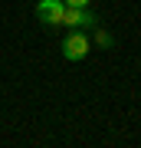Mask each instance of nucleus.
<instances>
[{
    "label": "nucleus",
    "mask_w": 141,
    "mask_h": 148,
    "mask_svg": "<svg viewBox=\"0 0 141 148\" xmlns=\"http://www.w3.org/2000/svg\"><path fill=\"white\" fill-rule=\"evenodd\" d=\"M89 49H92V40L85 36V33H79V30H72V33L63 40V56L72 59V63H76V59H85Z\"/></svg>",
    "instance_id": "1"
},
{
    "label": "nucleus",
    "mask_w": 141,
    "mask_h": 148,
    "mask_svg": "<svg viewBox=\"0 0 141 148\" xmlns=\"http://www.w3.org/2000/svg\"><path fill=\"white\" fill-rule=\"evenodd\" d=\"M63 13H66L63 0H40L36 3V20H43L46 27H59L63 23Z\"/></svg>",
    "instance_id": "2"
},
{
    "label": "nucleus",
    "mask_w": 141,
    "mask_h": 148,
    "mask_svg": "<svg viewBox=\"0 0 141 148\" xmlns=\"http://www.w3.org/2000/svg\"><path fill=\"white\" fill-rule=\"evenodd\" d=\"M63 23L72 30H82V27H95V16L89 13V7H66Z\"/></svg>",
    "instance_id": "3"
},
{
    "label": "nucleus",
    "mask_w": 141,
    "mask_h": 148,
    "mask_svg": "<svg viewBox=\"0 0 141 148\" xmlns=\"http://www.w3.org/2000/svg\"><path fill=\"white\" fill-rule=\"evenodd\" d=\"M95 43H99V46H108V43H112V36H108L105 30H99V33H95Z\"/></svg>",
    "instance_id": "4"
},
{
    "label": "nucleus",
    "mask_w": 141,
    "mask_h": 148,
    "mask_svg": "<svg viewBox=\"0 0 141 148\" xmlns=\"http://www.w3.org/2000/svg\"><path fill=\"white\" fill-rule=\"evenodd\" d=\"M63 3H66V7H89L92 0H63Z\"/></svg>",
    "instance_id": "5"
}]
</instances>
